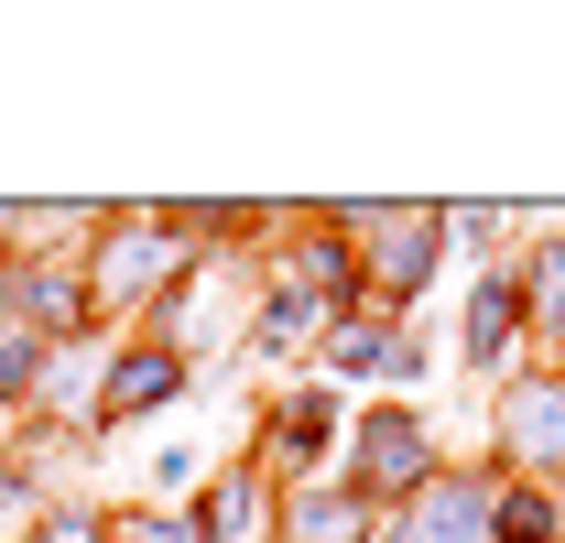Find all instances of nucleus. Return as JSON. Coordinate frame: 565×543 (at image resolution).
Returning a JSON list of instances; mask_svg holds the SVG:
<instances>
[{
    "label": "nucleus",
    "instance_id": "obj_2",
    "mask_svg": "<svg viewBox=\"0 0 565 543\" xmlns=\"http://www.w3.org/2000/svg\"><path fill=\"white\" fill-rule=\"evenodd\" d=\"M511 316H522V294H511V283H479V316H468V359H500V348H511Z\"/></svg>",
    "mask_w": 565,
    "mask_h": 543
},
{
    "label": "nucleus",
    "instance_id": "obj_1",
    "mask_svg": "<svg viewBox=\"0 0 565 543\" xmlns=\"http://www.w3.org/2000/svg\"><path fill=\"white\" fill-rule=\"evenodd\" d=\"M163 392H185V359H174V338H141V348H120V370H109L98 413H109V424H131V413H152Z\"/></svg>",
    "mask_w": 565,
    "mask_h": 543
},
{
    "label": "nucleus",
    "instance_id": "obj_6",
    "mask_svg": "<svg viewBox=\"0 0 565 543\" xmlns=\"http://www.w3.org/2000/svg\"><path fill=\"white\" fill-rule=\"evenodd\" d=\"M338 370H392V348H381V327H338Z\"/></svg>",
    "mask_w": 565,
    "mask_h": 543
},
{
    "label": "nucleus",
    "instance_id": "obj_7",
    "mask_svg": "<svg viewBox=\"0 0 565 543\" xmlns=\"http://www.w3.org/2000/svg\"><path fill=\"white\" fill-rule=\"evenodd\" d=\"M33 543H109V533H98V511H44Z\"/></svg>",
    "mask_w": 565,
    "mask_h": 543
},
{
    "label": "nucleus",
    "instance_id": "obj_3",
    "mask_svg": "<svg viewBox=\"0 0 565 543\" xmlns=\"http://www.w3.org/2000/svg\"><path fill=\"white\" fill-rule=\"evenodd\" d=\"M511 446H533V457H565V392H533V403H511Z\"/></svg>",
    "mask_w": 565,
    "mask_h": 543
},
{
    "label": "nucleus",
    "instance_id": "obj_4",
    "mask_svg": "<svg viewBox=\"0 0 565 543\" xmlns=\"http://www.w3.org/2000/svg\"><path fill=\"white\" fill-rule=\"evenodd\" d=\"M414 457H424V446H414V413H381V424H370V478H403Z\"/></svg>",
    "mask_w": 565,
    "mask_h": 543
},
{
    "label": "nucleus",
    "instance_id": "obj_5",
    "mask_svg": "<svg viewBox=\"0 0 565 543\" xmlns=\"http://www.w3.org/2000/svg\"><path fill=\"white\" fill-rule=\"evenodd\" d=\"M305 543H359V500H305Z\"/></svg>",
    "mask_w": 565,
    "mask_h": 543
}]
</instances>
